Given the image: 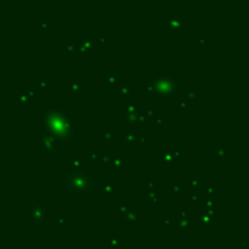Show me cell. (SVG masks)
Here are the masks:
<instances>
[{
  "label": "cell",
  "instance_id": "obj_1",
  "mask_svg": "<svg viewBox=\"0 0 249 249\" xmlns=\"http://www.w3.org/2000/svg\"><path fill=\"white\" fill-rule=\"evenodd\" d=\"M40 124L45 131L52 134L57 141L61 142L72 140L76 133V127L72 119L67 112L60 108V106L46 110L42 116Z\"/></svg>",
  "mask_w": 249,
  "mask_h": 249
},
{
  "label": "cell",
  "instance_id": "obj_2",
  "mask_svg": "<svg viewBox=\"0 0 249 249\" xmlns=\"http://www.w3.org/2000/svg\"><path fill=\"white\" fill-rule=\"evenodd\" d=\"M66 181L72 192H87L94 185L93 177L87 171H69L66 174Z\"/></svg>",
  "mask_w": 249,
  "mask_h": 249
},
{
  "label": "cell",
  "instance_id": "obj_3",
  "mask_svg": "<svg viewBox=\"0 0 249 249\" xmlns=\"http://www.w3.org/2000/svg\"><path fill=\"white\" fill-rule=\"evenodd\" d=\"M157 99H169L177 91V82L170 76H161L154 80Z\"/></svg>",
  "mask_w": 249,
  "mask_h": 249
},
{
  "label": "cell",
  "instance_id": "obj_4",
  "mask_svg": "<svg viewBox=\"0 0 249 249\" xmlns=\"http://www.w3.org/2000/svg\"><path fill=\"white\" fill-rule=\"evenodd\" d=\"M28 214L32 216V222L34 226H43V221L46 216V210L43 204L35 203L32 208L30 211H28Z\"/></svg>",
  "mask_w": 249,
  "mask_h": 249
},
{
  "label": "cell",
  "instance_id": "obj_5",
  "mask_svg": "<svg viewBox=\"0 0 249 249\" xmlns=\"http://www.w3.org/2000/svg\"><path fill=\"white\" fill-rule=\"evenodd\" d=\"M39 140H40V144H42V146H43V148L46 153H55L56 152V146L55 145H56L57 140L52 134H50L47 131H43L39 136Z\"/></svg>",
  "mask_w": 249,
  "mask_h": 249
},
{
  "label": "cell",
  "instance_id": "obj_6",
  "mask_svg": "<svg viewBox=\"0 0 249 249\" xmlns=\"http://www.w3.org/2000/svg\"><path fill=\"white\" fill-rule=\"evenodd\" d=\"M168 26L171 30H177L182 27V19L180 16H170L168 19Z\"/></svg>",
  "mask_w": 249,
  "mask_h": 249
},
{
  "label": "cell",
  "instance_id": "obj_7",
  "mask_svg": "<svg viewBox=\"0 0 249 249\" xmlns=\"http://www.w3.org/2000/svg\"><path fill=\"white\" fill-rule=\"evenodd\" d=\"M139 135L135 134V133H123V142L124 144H135V142H137L139 140Z\"/></svg>",
  "mask_w": 249,
  "mask_h": 249
},
{
  "label": "cell",
  "instance_id": "obj_8",
  "mask_svg": "<svg viewBox=\"0 0 249 249\" xmlns=\"http://www.w3.org/2000/svg\"><path fill=\"white\" fill-rule=\"evenodd\" d=\"M124 122H127L129 124H131V125H134V124H137L139 123V113H129L127 112L125 116H124Z\"/></svg>",
  "mask_w": 249,
  "mask_h": 249
},
{
  "label": "cell",
  "instance_id": "obj_9",
  "mask_svg": "<svg viewBox=\"0 0 249 249\" xmlns=\"http://www.w3.org/2000/svg\"><path fill=\"white\" fill-rule=\"evenodd\" d=\"M162 161L167 164V165H171V163L174 162V159H175V157H174V151H171V150H169V151H165L163 154H162Z\"/></svg>",
  "mask_w": 249,
  "mask_h": 249
},
{
  "label": "cell",
  "instance_id": "obj_10",
  "mask_svg": "<svg viewBox=\"0 0 249 249\" xmlns=\"http://www.w3.org/2000/svg\"><path fill=\"white\" fill-rule=\"evenodd\" d=\"M213 218H214V216L209 215L208 213H203V214L199 215L198 219H199V222H201L202 226H209L211 224V221H213Z\"/></svg>",
  "mask_w": 249,
  "mask_h": 249
},
{
  "label": "cell",
  "instance_id": "obj_11",
  "mask_svg": "<svg viewBox=\"0 0 249 249\" xmlns=\"http://www.w3.org/2000/svg\"><path fill=\"white\" fill-rule=\"evenodd\" d=\"M177 226H179V228H181V230H190L192 224H191V220L188 218H185V219H180L179 221H177Z\"/></svg>",
  "mask_w": 249,
  "mask_h": 249
},
{
  "label": "cell",
  "instance_id": "obj_12",
  "mask_svg": "<svg viewBox=\"0 0 249 249\" xmlns=\"http://www.w3.org/2000/svg\"><path fill=\"white\" fill-rule=\"evenodd\" d=\"M147 199H148V202L152 205H156L158 203V201H159V193H157L154 191H151L150 194H148V197H147Z\"/></svg>",
  "mask_w": 249,
  "mask_h": 249
},
{
  "label": "cell",
  "instance_id": "obj_13",
  "mask_svg": "<svg viewBox=\"0 0 249 249\" xmlns=\"http://www.w3.org/2000/svg\"><path fill=\"white\" fill-rule=\"evenodd\" d=\"M112 161H113V159L111 158L110 154H102V156L100 157V162H101V164H102L103 167L112 165Z\"/></svg>",
  "mask_w": 249,
  "mask_h": 249
},
{
  "label": "cell",
  "instance_id": "obj_14",
  "mask_svg": "<svg viewBox=\"0 0 249 249\" xmlns=\"http://www.w3.org/2000/svg\"><path fill=\"white\" fill-rule=\"evenodd\" d=\"M144 91L146 93V94H156V84H154V82H152V83H147V84H145V86H144Z\"/></svg>",
  "mask_w": 249,
  "mask_h": 249
},
{
  "label": "cell",
  "instance_id": "obj_15",
  "mask_svg": "<svg viewBox=\"0 0 249 249\" xmlns=\"http://www.w3.org/2000/svg\"><path fill=\"white\" fill-rule=\"evenodd\" d=\"M124 216H125L128 220H130V221H136L139 219V211L137 210H129Z\"/></svg>",
  "mask_w": 249,
  "mask_h": 249
},
{
  "label": "cell",
  "instance_id": "obj_16",
  "mask_svg": "<svg viewBox=\"0 0 249 249\" xmlns=\"http://www.w3.org/2000/svg\"><path fill=\"white\" fill-rule=\"evenodd\" d=\"M82 45H84L87 50H91V49H94V46H95V43H94V40L93 39H90V38H84L83 40H82V43H80Z\"/></svg>",
  "mask_w": 249,
  "mask_h": 249
},
{
  "label": "cell",
  "instance_id": "obj_17",
  "mask_svg": "<svg viewBox=\"0 0 249 249\" xmlns=\"http://www.w3.org/2000/svg\"><path fill=\"white\" fill-rule=\"evenodd\" d=\"M119 93L122 95H129V94H131V87L127 83H123L119 87Z\"/></svg>",
  "mask_w": 249,
  "mask_h": 249
},
{
  "label": "cell",
  "instance_id": "obj_18",
  "mask_svg": "<svg viewBox=\"0 0 249 249\" xmlns=\"http://www.w3.org/2000/svg\"><path fill=\"white\" fill-rule=\"evenodd\" d=\"M187 185H188L190 188H197V187H199L201 181H199L198 177H191V179L188 180V182H187Z\"/></svg>",
  "mask_w": 249,
  "mask_h": 249
},
{
  "label": "cell",
  "instance_id": "obj_19",
  "mask_svg": "<svg viewBox=\"0 0 249 249\" xmlns=\"http://www.w3.org/2000/svg\"><path fill=\"white\" fill-rule=\"evenodd\" d=\"M122 164H123V158L120 154H117V157L112 161V167L117 169H122Z\"/></svg>",
  "mask_w": 249,
  "mask_h": 249
},
{
  "label": "cell",
  "instance_id": "obj_20",
  "mask_svg": "<svg viewBox=\"0 0 249 249\" xmlns=\"http://www.w3.org/2000/svg\"><path fill=\"white\" fill-rule=\"evenodd\" d=\"M102 188H103L104 192H107V193H116L117 192V190L113 187V185L111 182H104L102 185Z\"/></svg>",
  "mask_w": 249,
  "mask_h": 249
},
{
  "label": "cell",
  "instance_id": "obj_21",
  "mask_svg": "<svg viewBox=\"0 0 249 249\" xmlns=\"http://www.w3.org/2000/svg\"><path fill=\"white\" fill-rule=\"evenodd\" d=\"M204 204H205V210H213L215 209V201L213 198H207L204 201Z\"/></svg>",
  "mask_w": 249,
  "mask_h": 249
},
{
  "label": "cell",
  "instance_id": "obj_22",
  "mask_svg": "<svg viewBox=\"0 0 249 249\" xmlns=\"http://www.w3.org/2000/svg\"><path fill=\"white\" fill-rule=\"evenodd\" d=\"M17 102H19L20 104H26L28 101H29V97L27 94H19L17 95Z\"/></svg>",
  "mask_w": 249,
  "mask_h": 249
},
{
  "label": "cell",
  "instance_id": "obj_23",
  "mask_svg": "<svg viewBox=\"0 0 249 249\" xmlns=\"http://www.w3.org/2000/svg\"><path fill=\"white\" fill-rule=\"evenodd\" d=\"M104 82L108 83V84H114V83L117 82V73H114V72L110 73L107 77L104 78Z\"/></svg>",
  "mask_w": 249,
  "mask_h": 249
},
{
  "label": "cell",
  "instance_id": "obj_24",
  "mask_svg": "<svg viewBox=\"0 0 249 249\" xmlns=\"http://www.w3.org/2000/svg\"><path fill=\"white\" fill-rule=\"evenodd\" d=\"M215 156L218 159H224L226 158V150H224L222 147H219L215 150Z\"/></svg>",
  "mask_w": 249,
  "mask_h": 249
},
{
  "label": "cell",
  "instance_id": "obj_25",
  "mask_svg": "<svg viewBox=\"0 0 249 249\" xmlns=\"http://www.w3.org/2000/svg\"><path fill=\"white\" fill-rule=\"evenodd\" d=\"M55 222H56L57 226L63 227V226H66V218L62 216V215H56L55 216Z\"/></svg>",
  "mask_w": 249,
  "mask_h": 249
},
{
  "label": "cell",
  "instance_id": "obj_26",
  "mask_svg": "<svg viewBox=\"0 0 249 249\" xmlns=\"http://www.w3.org/2000/svg\"><path fill=\"white\" fill-rule=\"evenodd\" d=\"M77 52L79 55H87L89 54V50L84 46V45H82V44H78L77 45V50H76Z\"/></svg>",
  "mask_w": 249,
  "mask_h": 249
},
{
  "label": "cell",
  "instance_id": "obj_27",
  "mask_svg": "<svg viewBox=\"0 0 249 249\" xmlns=\"http://www.w3.org/2000/svg\"><path fill=\"white\" fill-rule=\"evenodd\" d=\"M164 123H165V118H164L163 116H161V117H156V118H154V125H156V128L162 127Z\"/></svg>",
  "mask_w": 249,
  "mask_h": 249
},
{
  "label": "cell",
  "instance_id": "obj_28",
  "mask_svg": "<svg viewBox=\"0 0 249 249\" xmlns=\"http://www.w3.org/2000/svg\"><path fill=\"white\" fill-rule=\"evenodd\" d=\"M83 83H77V82H73L72 84H70V90H72V93H76L78 90H80V89L83 87Z\"/></svg>",
  "mask_w": 249,
  "mask_h": 249
},
{
  "label": "cell",
  "instance_id": "obj_29",
  "mask_svg": "<svg viewBox=\"0 0 249 249\" xmlns=\"http://www.w3.org/2000/svg\"><path fill=\"white\" fill-rule=\"evenodd\" d=\"M114 139V133L113 131H106L103 133V140L106 142H111Z\"/></svg>",
  "mask_w": 249,
  "mask_h": 249
},
{
  "label": "cell",
  "instance_id": "obj_30",
  "mask_svg": "<svg viewBox=\"0 0 249 249\" xmlns=\"http://www.w3.org/2000/svg\"><path fill=\"white\" fill-rule=\"evenodd\" d=\"M171 191H174L175 193H180L182 191V185L180 182H173L171 184Z\"/></svg>",
  "mask_w": 249,
  "mask_h": 249
},
{
  "label": "cell",
  "instance_id": "obj_31",
  "mask_svg": "<svg viewBox=\"0 0 249 249\" xmlns=\"http://www.w3.org/2000/svg\"><path fill=\"white\" fill-rule=\"evenodd\" d=\"M70 165H72L73 168H79L83 165V161L80 158H73L72 161H70Z\"/></svg>",
  "mask_w": 249,
  "mask_h": 249
},
{
  "label": "cell",
  "instance_id": "obj_32",
  "mask_svg": "<svg viewBox=\"0 0 249 249\" xmlns=\"http://www.w3.org/2000/svg\"><path fill=\"white\" fill-rule=\"evenodd\" d=\"M177 107H179L180 110H188V103H187L186 100L181 99V100L177 101Z\"/></svg>",
  "mask_w": 249,
  "mask_h": 249
},
{
  "label": "cell",
  "instance_id": "obj_33",
  "mask_svg": "<svg viewBox=\"0 0 249 249\" xmlns=\"http://www.w3.org/2000/svg\"><path fill=\"white\" fill-rule=\"evenodd\" d=\"M74 50H77V45L76 44H73V43H68L67 44V50H66V54L67 55H72V52Z\"/></svg>",
  "mask_w": 249,
  "mask_h": 249
},
{
  "label": "cell",
  "instance_id": "obj_34",
  "mask_svg": "<svg viewBox=\"0 0 249 249\" xmlns=\"http://www.w3.org/2000/svg\"><path fill=\"white\" fill-rule=\"evenodd\" d=\"M110 243H111V247H112V248H116V247H120L122 239H120V238H117V237H113V238H111Z\"/></svg>",
  "mask_w": 249,
  "mask_h": 249
},
{
  "label": "cell",
  "instance_id": "obj_35",
  "mask_svg": "<svg viewBox=\"0 0 249 249\" xmlns=\"http://www.w3.org/2000/svg\"><path fill=\"white\" fill-rule=\"evenodd\" d=\"M187 97L188 99H196V100H197L199 97V95H198V93H196L193 89H188V90H187Z\"/></svg>",
  "mask_w": 249,
  "mask_h": 249
},
{
  "label": "cell",
  "instance_id": "obj_36",
  "mask_svg": "<svg viewBox=\"0 0 249 249\" xmlns=\"http://www.w3.org/2000/svg\"><path fill=\"white\" fill-rule=\"evenodd\" d=\"M188 198H190V201H191V202H192L194 205H198V204H199V197H198L197 194H194V193H191Z\"/></svg>",
  "mask_w": 249,
  "mask_h": 249
},
{
  "label": "cell",
  "instance_id": "obj_37",
  "mask_svg": "<svg viewBox=\"0 0 249 249\" xmlns=\"http://www.w3.org/2000/svg\"><path fill=\"white\" fill-rule=\"evenodd\" d=\"M117 210L120 213V214H124V215H125L129 211V210H128V205H127V204H120V205H118Z\"/></svg>",
  "mask_w": 249,
  "mask_h": 249
},
{
  "label": "cell",
  "instance_id": "obj_38",
  "mask_svg": "<svg viewBox=\"0 0 249 249\" xmlns=\"http://www.w3.org/2000/svg\"><path fill=\"white\" fill-rule=\"evenodd\" d=\"M127 112H129V113H136L137 112V104H133V103L128 104L127 106Z\"/></svg>",
  "mask_w": 249,
  "mask_h": 249
},
{
  "label": "cell",
  "instance_id": "obj_39",
  "mask_svg": "<svg viewBox=\"0 0 249 249\" xmlns=\"http://www.w3.org/2000/svg\"><path fill=\"white\" fill-rule=\"evenodd\" d=\"M38 85H39V87H44V89H47V87L50 86L49 82H46L45 79H42V80H39V82H38Z\"/></svg>",
  "mask_w": 249,
  "mask_h": 249
},
{
  "label": "cell",
  "instance_id": "obj_40",
  "mask_svg": "<svg viewBox=\"0 0 249 249\" xmlns=\"http://www.w3.org/2000/svg\"><path fill=\"white\" fill-rule=\"evenodd\" d=\"M148 120V117L145 113H139V123H145Z\"/></svg>",
  "mask_w": 249,
  "mask_h": 249
},
{
  "label": "cell",
  "instance_id": "obj_41",
  "mask_svg": "<svg viewBox=\"0 0 249 249\" xmlns=\"http://www.w3.org/2000/svg\"><path fill=\"white\" fill-rule=\"evenodd\" d=\"M179 215L181 216V219L188 218V211H187L186 209H180V210H179Z\"/></svg>",
  "mask_w": 249,
  "mask_h": 249
},
{
  "label": "cell",
  "instance_id": "obj_42",
  "mask_svg": "<svg viewBox=\"0 0 249 249\" xmlns=\"http://www.w3.org/2000/svg\"><path fill=\"white\" fill-rule=\"evenodd\" d=\"M174 157H175V159H180L182 157V151L181 150H175L174 151Z\"/></svg>",
  "mask_w": 249,
  "mask_h": 249
},
{
  "label": "cell",
  "instance_id": "obj_43",
  "mask_svg": "<svg viewBox=\"0 0 249 249\" xmlns=\"http://www.w3.org/2000/svg\"><path fill=\"white\" fill-rule=\"evenodd\" d=\"M204 192H205L207 194H214V193H215V188H213V187H210V186H207L205 190H204Z\"/></svg>",
  "mask_w": 249,
  "mask_h": 249
},
{
  "label": "cell",
  "instance_id": "obj_44",
  "mask_svg": "<svg viewBox=\"0 0 249 249\" xmlns=\"http://www.w3.org/2000/svg\"><path fill=\"white\" fill-rule=\"evenodd\" d=\"M137 142H139V144H147V142H148V139L145 137V136H140L139 140H137Z\"/></svg>",
  "mask_w": 249,
  "mask_h": 249
},
{
  "label": "cell",
  "instance_id": "obj_45",
  "mask_svg": "<svg viewBox=\"0 0 249 249\" xmlns=\"http://www.w3.org/2000/svg\"><path fill=\"white\" fill-rule=\"evenodd\" d=\"M99 158H100V157H99V154H97V153H95V152H94V153H91L90 156H89V159H90V161H97Z\"/></svg>",
  "mask_w": 249,
  "mask_h": 249
},
{
  "label": "cell",
  "instance_id": "obj_46",
  "mask_svg": "<svg viewBox=\"0 0 249 249\" xmlns=\"http://www.w3.org/2000/svg\"><path fill=\"white\" fill-rule=\"evenodd\" d=\"M26 94L28 95V97H29V99H33V97L35 96V91L33 90V89H29V90H28Z\"/></svg>",
  "mask_w": 249,
  "mask_h": 249
},
{
  "label": "cell",
  "instance_id": "obj_47",
  "mask_svg": "<svg viewBox=\"0 0 249 249\" xmlns=\"http://www.w3.org/2000/svg\"><path fill=\"white\" fill-rule=\"evenodd\" d=\"M50 26V23L47 22V21H43V22H40V27L43 28V29H45V28H47Z\"/></svg>",
  "mask_w": 249,
  "mask_h": 249
},
{
  "label": "cell",
  "instance_id": "obj_48",
  "mask_svg": "<svg viewBox=\"0 0 249 249\" xmlns=\"http://www.w3.org/2000/svg\"><path fill=\"white\" fill-rule=\"evenodd\" d=\"M170 221H171V218H170V216H167V218H165V220H164L165 226H168V227H169V226H170Z\"/></svg>",
  "mask_w": 249,
  "mask_h": 249
},
{
  "label": "cell",
  "instance_id": "obj_49",
  "mask_svg": "<svg viewBox=\"0 0 249 249\" xmlns=\"http://www.w3.org/2000/svg\"><path fill=\"white\" fill-rule=\"evenodd\" d=\"M145 114H146L147 117H152V116H153V111H152V110H147V111L145 112Z\"/></svg>",
  "mask_w": 249,
  "mask_h": 249
},
{
  "label": "cell",
  "instance_id": "obj_50",
  "mask_svg": "<svg viewBox=\"0 0 249 249\" xmlns=\"http://www.w3.org/2000/svg\"><path fill=\"white\" fill-rule=\"evenodd\" d=\"M205 213H208V214L211 215V216H214V214H215V209H213V210H205Z\"/></svg>",
  "mask_w": 249,
  "mask_h": 249
},
{
  "label": "cell",
  "instance_id": "obj_51",
  "mask_svg": "<svg viewBox=\"0 0 249 249\" xmlns=\"http://www.w3.org/2000/svg\"><path fill=\"white\" fill-rule=\"evenodd\" d=\"M148 186H150V190L153 191V188H154V186H156V182H150Z\"/></svg>",
  "mask_w": 249,
  "mask_h": 249
},
{
  "label": "cell",
  "instance_id": "obj_52",
  "mask_svg": "<svg viewBox=\"0 0 249 249\" xmlns=\"http://www.w3.org/2000/svg\"><path fill=\"white\" fill-rule=\"evenodd\" d=\"M99 43H100V44H104V39H103V38H101V39L99 40Z\"/></svg>",
  "mask_w": 249,
  "mask_h": 249
}]
</instances>
